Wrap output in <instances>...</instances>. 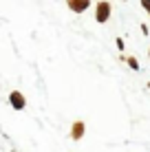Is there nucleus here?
Segmentation results:
<instances>
[{
  "label": "nucleus",
  "mask_w": 150,
  "mask_h": 152,
  "mask_svg": "<svg viewBox=\"0 0 150 152\" xmlns=\"http://www.w3.org/2000/svg\"><path fill=\"white\" fill-rule=\"evenodd\" d=\"M95 20L97 22H102L104 24L108 18H110V2H106V0H100V2H97V7H95Z\"/></svg>",
  "instance_id": "obj_1"
},
{
  "label": "nucleus",
  "mask_w": 150,
  "mask_h": 152,
  "mask_svg": "<svg viewBox=\"0 0 150 152\" xmlns=\"http://www.w3.org/2000/svg\"><path fill=\"white\" fill-rule=\"evenodd\" d=\"M9 104H11L15 110H22V108L27 106V99H24V95L20 91H13L11 95H9Z\"/></svg>",
  "instance_id": "obj_2"
},
{
  "label": "nucleus",
  "mask_w": 150,
  "mask_h": 152,
  "mask_svg": "<svg viewBox=\"0 0 150 152\" xmlns=\"http://www.w3.org/2000/svg\"><path fill=\"white\" fill-rule=\"evenodd\" d=\"M89 4H91V0H69V9H71V11H75V13L86 11Z\"/></svg>",
  "instance_id": "obj_3"
},
{
  "label": "nucleus",
  "mask_w": 150,
  "mask_h": 152,
  "mask_svg": "<svg viewBox=\"0 0 150 152\" xmlns=\"http://www.w3.org/2000/svg\"><path fill=\"white\" fill-rule=\"evenodd\" d=\"M84 130H86L84 121H75L73 128H71V137H73V139H82V137H84Z\"/></svg>",
  "instance_id": "obj_4"
},
{
  "label": "nucleus",
  "mask_w": 150,
  "mask_h": 152,
  "mask_svg": "<svg viewBox=\"0 0 150 152\" xmlns=\"http://www.w3.org/2000/svg\"><path fill=\"white\" fill-rule=\"evenodd\" d=\"M126 62H128V64H130V69H139V62L135 60V57H128Z\"/></svg>",
  "instance_id": "obj_5"
},
{
  "label": "nucleus",
  "mask_w": 150,
  "mask_h": 152,
  "mask_svg": "<svg viewBox=\"0 0 150 152\" xmlns=\"http://www.w3.org/2000/svg\"><path fill=\"white\" fill-rule=\"evenodd\" d=\"M141 7H143V9H146V11L150 13V0H141Z\"/></svg>",
  "instance_id": "obj_6"
},
{
  "label": "nucleus",
  "mask_w": 150,
  "mask_h": 152,
  "mask_svg": "<svg viewBox=\"0 0 150 152\" xmlns=\"http://www.w3.org/2000/svg\"><path fill=\"white\" fill-rule=\"evenodd\" d=\"M148 57H150V51H148Z\"/></svg>",
  "instance_id": "obj_7"
}]
</instances>
